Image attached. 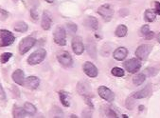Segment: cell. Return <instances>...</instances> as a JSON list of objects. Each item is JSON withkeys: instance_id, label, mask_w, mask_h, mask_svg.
Listing matches in <instances>:
<instances>
[{"instance_id": "6da1fadb", "label": "cell", "mask_w": 160, "mask_h": 118, "mask_svg": "<svg viewBox=\"0 0 160 118\" xmlns=\"http://www.w3.org/2000/svg\"><path fill=\"white\" fill-rule=\"evenodd\" d=\"M47 56V51L43 48L38 49L37 51H35L34 52L31 53L28 58V63L29 65H38L40 63H42L45 58Z\"/></svg>"}, {"instance_id": "7a4b0ae2", "label": "cell", "mask_w": 160, "mask_h": 118, "mask_svg": "<svg viewBox=\"0 0 160 118\" xmlns=\"http://www.w3.org/2000/svg\"><path fill=\"white\" fill-rule=\"evenodd\" d=\"M15 41L14 35L8 30H0V47L11 46Z\"/></svg>"}, {"instance_id": "3957f363", "label": "cell", "mask_w": 160, "mask_h": 118, "mask_svg": "<svg viewBox=\"0 0 160 118\" xmlns=\"http://www.w3.org/2000/svg\"><path fill=\"white\" fill-rule=\"evenodd\" d=\"M53 39L57 45L66 46V44H67V33H66L65 28L62 27V26L57 27L54 31V34H53Z\"/></svg>"}, {"instance_id": "277c9868", "label": "cell", "mask_w": 160, "mask_h": 118, "mask_svg": "<svg viewBox=\"0 0 160 118\" xmlns=\"http://www.w3.org/2000/svg\"><path fill=\"white\" fill-rule=\"evenodd\" d=\"M36 43V39L32 36H28L23 38L19 43V52L20 54L27 53L31 48H32Z\"/></svg>"}, {"instance_id": "5b68a950", "label": "cell", "mask_w": 160, "mask_h": 118, "mask_svg": "<svg viewBox=\"0 0 160 118\" xmlns=\"http://www.w3.org/2000/svg\"><path fill=\"white\" fill-rule=\"evenodd\" d=\"M124 68L126 69V71L130 73H136L138 72L140 68H141V62L140 60H138V58H132L127 60L124 64Z\"/></svg>"}, {"instance_id": "8992f818", "label": "cell", "mask_w": 160, "mask_h": 118, "mask_svg": "<svg viewBox=\"0 0 160 118\" xmlns=\"http://www.w3.org/2000/svg\"><path fill=\"white\" fill-rule=\"evenodd\" d=\"M98 13L106 21V22H109L111 21V19L113 18V15H114V9L111 5L109 4H105V5H102L101 6L99 9H98Z\"/></svg>"}, {"instance_id": "52a82bcc", "label": "cell", "mask_w": 160, "mask_h": 118, "mask_svg": "<svg viewBox=\"0 0 160 118\" xmlns=\"http://www.w3.org/2000/svg\"><path fill=\"white\" fill-rule=\"evenodd\" d=\"M152 45H149V44L140 45L136 51V55L139 60H146L152 51Z\"/></svg>"}, {"instance_id": "ba28073f", "label": "cell", "mask_w": 160, "mask_h": 118, "mask_svg": "<svg viewBox=\"0 0 160 118\" xmlns=\"http://www.w3.org/2000/svg\"><path fill=\"white\" fill-rule=\"evenodd\" d=\"M57 59L60 62V64L63 67H71L73 64V59L72 56L70 55V53L68 51H62L61 53H59L57 55Z\"/></svg>"}, {"instance_id": "9c48e42d", "label": "cell", "mask_w": 160, "mask_h": 118, "mask_svg": "<svg viewBox=\"0 0 160 118\" xmlns=\"http://www.w3.org/2000/svg\"><path fill=\"white\" fill-rule=\"evenodd\" d=\"M98 94L102 99L108 102H113L115 100V94L105 86H101L98 88Z\"/></svg>"}, {"instance_id": "30bf717a", "label": "cell", "mask_w": 160, "mask_h": 118, "mask_svg": "<svg viewBox=\"0 0 160 118\" xmlns=\"http://www.w3.org/2000/svg\"><path fill=\"white\" fill-rule=\"evenodd\" d=\"M71 46H72V50L74 53L77 55H81L84 51V45L81 36H75L72 39Z\"/></svg>"}, {"instance_id": "8fae6325", "label": "cell", "mask_w": 160, "mask_h": 118, "mask_svg": "<svg viewBox=\"0 0 160 118\" xmlns=\"http://www.w3.org/2000/svg\"><path fill=\"white\" fill-rule=\"evenodd\" d=\"M83 72L84 73L88 76V77H91V78H95V77H97L98 76V69L97 67H96L93 63L91 62H85L83 64Z\"/></svg>"}, {"instance_id": "7c38bea8", "label": "cell", "mask_w": 160, "mask_h": 118, "mask_svg": "<svg viewBox=\"0 0 160 118\" xmlns=\"http://www.w3.org/2000/svg\"><path fill=\"white\" fill-rule=\"evenodd\" d=\"M77 92L82 96H88L92 94L90 85L85 81H81L77 84Z\"/></svg>"}, {"instance_id": "4fadbf2b", "label": "cell", "mask_w": 160, "mask_h": 118, "mask_svg": "<svg viewBox=\"0 0 160 118\" xmlns=\"http://www.w3.org/2000/svg\"><path fill=\"white\" fill-rule=\"evenodd\" d=\"M40 85V79L36 76H28L25 79L24 87L28 88L29 90H36Z\"/></svg>"}, {"instance_id": "5bb4252c", "label": "cell", "mask_w": 160, "mask_h": 118, "mask_svg": "<svg viewBox=\"0 0 160 118\" xmlns=\"http://www.w3.org/2000/svg\"><path fill=\"white\" fill-rule=\"evenodd\" d=\"M152 92V85H147L145 88H143L142 90L137 92L136 94H133V98L135 99H142V98H146L148 96L151 95Z\"/></svg>"}, {"instance_id": "9a60e30c", "label": "cell", "mask_w": 160, "mask_h": 118, "mask_svg": "<svg viewBox=\"0 0 160 118\" xmlns=\"http://www.w3.org/2000/svg\"><path fill=\"white\" fill-rule=\"evenodd\" d=\"M52 24V17H51V13L48 11H44L43 13V16H42V22H41V26L42 28L45 30V31H48V30L50 29Z\"/></svg>"}, {"instance_id": "2e32d148", "label": "cell", "mask_w": 160, "mask_h": 118, "mask_svg": "<svg viewBox=\"0 0 160 118\" xmlns=\"http://www.w3.org/2000/svg\"><path fill=\"white\" fill-rule=\"evenodd\" d=\"M83 24L86 28H89L93 31H97L99 29V21L98 19L94 16H88L84 19Z\"/></svg>"}, {"instance_id": "e0dca14e", "label": "cell", "mask_w": 160, "mask_h": 118, "mask_svg": "<svg viewBox=\"0 0 160 118\" xmlns=\"http://www.w3.org/2000/svg\"><path fill=\"white\" fill-rule=\"evenodd\" d=\"M127 55H128V50H127L126 48H124V47H119V48H118V49L114 51V53H113L114 58L116 59V60H118V61H122V60H124V59L127 57Z\"/></svg>"}, {"instance_id": "ac0fdd59", "label": "cell", "mask_w": 160, "mask_h": 118, "mask_svg": "<svg viewBox=\"0 0 160 118\" xmlns=\"http://www.w3.org/2000/svg\"><path fill=\"white\" fill-rule=\"evenodd\" d=\"M12 80L17 84V85H20V86H23L24 85V82H25V74H24V72L20 69H17L13 72L12 73Z\"/></svg>"}, {"instance_id": "d6986e66", "label": "cell", "mask_w": 160, "mask_h": 118, "mask_svg": "<svg viewBox=\"0 0 160 118\" xmlns=\"http://www.w3.org/2000/svg\"><path fill=\"white\" fill-rule=\"evenodd\" d=\"M86 50H87V52L89 53V55L92 58H97V48H96V44L92 39L87 40Z\"/></svg>"}, {"instance_id": "ffe728a7", "label": "cell", "mask_w": 160, "mask_h": 118, "mask_svg": "<svg viewBox=\"0 0 160 118\" xmlns=\"http://www.w3.org/2000/svg\"><path fill=\"white\" fill-rule=\"evenodd\" d=\"M26 114H27V112H26L24 108H21L18 105H14L13 106V109H12V115H13V117H15V118L21 117V118H23V117L26 116Z\"/></svg>"}, {"instance_id": "44dd1931", "label": "cell", "mask_w": 160, "mask_h": 118, "mask_svg": "<svg viewBox=\"0 0 160 118\" xmlns=\"http://www.w3.org/2000/svg\"><path fill=\"white\" fill-rule=\"evenodd\" d=\"M59 96H60V100L62 102V104L65 107H69L70 106V97L68 95V94L67 92L61 91L59 93Z\"/></svg>"}, {"instance_id": "7402d4cb", "label": "cell", "mask_w": 160, "mask_h": 118, "mask_svg": "<svg viewBox=\"0 0 160 118\" xmlns=\"http://www.w3.org/2000/svg\"><path fill=\"white\" fill-rule=\"evenodd\" d=\"M127 32H128V28L121 24V25H118L117 30H116V35L118 37H124L127 35Z\"/></svg>"}, {"instance_id": "603a6c76", "label": "cell", "mask_w": 160, "mask_h": 118, "mask_svg": "<svg viewBox=\"0 0 160 118\" xmlns=\"http://www.w3.org/2000/svg\"><path fill=\"white\" fill-rule=\"evenodd\" d=\"M28 26L24 21H19L14 25V31L19 32V33H26L28 31Z\"/></svg>"}, {"instance_id": "cb8c5ba5", "label": "cell", "mask_w": 160, "mask_h": 118, "mask_svg": "<svg viewBox=\"0 0 160 118\" xmlns=\"http://www.w3.org/2000/svg\"><path fill=\"white\" fill-rule=\"evenodd\" d=\"M24 109H25L27 114H29V115H34L36 112V107L29 102H27L24 104Z\"/></svg>"}, {"instance_id": "d4e9b609", "label": "cell", "mask_w": 160, "mask_h": 118, "mask_svg": "<svg viewBox=\"0 0 160 118\" xmlns=\"http://www.w3.org/2000/svg\"><path fill=\"white\" fill-rule=\"evenodd\" d=\"M144 17L147 22H153L156 18V13H155V12H153L152 10H146L145 13H144Z\"/></svg>"}, {"instance_id": "484cf974", "label": "cell", "mask_w": 160, "mask_h": 118, "mask_svg": "<svg viewBox=\"0 0 160 118\" xmlns=\"http://www.w3.org/2000/svg\"><path fill=\"white\" fill-rule=\"evenodd\" d=\"M145 79H146V75L144 73H138V74H137V75L134 76L133 83L136 86H139V85H141L145 81Z\"/></svg>"}, {"instance_id": "4316f807", "label": "cell", "mask_w": 160, "mask_h": 118, "mask_svg": "<svg viewBox=\"0 0 160 118\" xmlns=\"http://www.w3.org/2000/svg\"><path fill=\"white\" fill-rule=\"evenodd\" d=\"M111 72H112V74H113L114 76H116V77H122V76H124V74H125L124 71H123L121 68H118V67L113 68L112 71H111Z\"/></svg>"}, {"instance_id": "83f0119b", "label": "cell", "mask_w": 160, "mask_h": 118, "mask_svg": "<svg viewBox=\"0 0 160 118\" xmlns=\"http://www.w3.org/2000/svg\"><path fill=\"white\" fill-rule=\"evenodd\" d=\"M12 53H11V52H4V53H2L1 56H0V62H1L2 64L7 63L10 60V59L12 58Z\"/></svg>"}, {"instance_id": "f1b7e54d", "label": "cell", "mask_w": 160, "mask_h": 118, "mask_svg": "<svg viewBox=\"0 0 160 118\" xmlns=\"http://www.w3.org/2000/svg\"><path fill=\"white\" fill-rule=\"evenodd\" d=\"M67 28H68V32H69L70 34H75V33L77 32V30H78L77 25L74 24V23H68V24L67 25Z\"/></svg>"}, {"instance_id": "f546056e", "label": "cell", "mask_w": 160, "mask_h": 118, "mask_svg": "<svg viewBox=\"0 0 160 118\" xmlns=\"http://www.w3.org/2000/svg\"><path fill=\"white\" fill-rule=\"evenodd\" d=\"M30 16L31 18H32L33 20H38V12H37V9L36 8H32L30 10Z\"/></svg>"}, {"instance_id": "4dcf8cb0", "label": "cell", "mask_w": 160, "mask_h": 118, "mask_svg": "<svg viewBox=\"0 0 160 118\" xmlns=\"http://www.w3.org/2000/svg\"><path fill=\"white\" fill-rule=\"evenodd\" d=\"M149 32H150V27H149V25H144V26L141 27V29H140V35H141L145 36Z\"/></svg>"}, {"instance_id": "1f68e13d", "label": "cell", "mask_w": 160, "mask_h": 118, "mask_svg": "<svg viewBox=\"0 0 160 118\" xmlns=\"http://www.w3.org/2000/svg\"><path fill=\"white\" fill-rule=\"evenodd\" d=\"M106 115H107L108 117H118V116L117 115V113H116L112 109H109V110H107Z\"/></svg>"}, {"instance_id": "d6a6232c", "label": "cell", "mask_w": 160, "mask_h": 118, "mask_svg": "<svg viewBox=\"0 0 160 118\" xmlns=\"http://www.w3.org/2000/svg\"><path fill=\"white\" fill-rule=\"evenodd\" d=\"M146 72H148L149 75H154V74L157 73V71L155 69H153V68H149V69L146 70Z\"/></svg>"}, {"instance_id": "836d02e7", "label": "cell", "mask_w": 160, "mask_h": 118, "mask_svg": "<svg viewBox=\"0 0 160 118\" xmlns=\"http://www.w3.org/2000/svg\"><path fill=\"white\" fill-rule=\"evenodd\" d=\"M0 97H1V99H3V100L6 99V94H5V92L3 90V87L1 84H0Z\"/></svg>"}, {"instance_id": "e575fe53", "label": "cell", "mask_w": 160, "mask_h": 118, "mask_svg": "<svg viewBox=\"0 0 160 118\" xmlns=\"http://www.w3.org/2000/svg\"><path fill=\"white\" fill-rule=\"evenodd\" d=\"M154 5H155V13L156 14H158V15H160V2H158V1H155V3H154Z\"/></svg>"}, {"instance_id": "d590c367", "label": "cell", "mask_w": 160, "mask_h": 118, "mask_svg": "<svg viewBox=\"0 0 160 118\" xmlns=\"http://www.w3.org/2000/svg\"><path fill=\"white\" fill-rule=\"evenodd\" d=\"M84 100H85V103L90 107V109H94V106H93V104H92V102L88 96H84Z\"/></svg>"}, {"instance_id": "8d00e7d4", "label": "cell", "mask_w": 160, "mask_h": 118, "mask_svg": "<svg viewBox=\"0 0 160 118\" xmlns=\"http://www.w3.org/2000/svg\"><path fill=\"white\" fill-rule=\"evenodd\" d=\"M153 36H154V33H153V32H149V33L145 35V38H146L147 40H151V39L153 38Z\"/></svg>"}, {"instance_id": "74e56055", "label": "cell", "mask_w": 160, "mask_h": 118, "mask_svg": "<svg viewBox=\"0 0 160 118\" xmlns=\"http://www.w3.org/2000/svg\"><path fill=\"white\" fill-rule=\"evenodd\" d=\"M157 41H158V42L160 43V33H159V34L157 35Z\"/></svg>"}, {"instance_id": "f35d334b", "label": "cell", "mask_w": 160, "mask_h": 118, "mask_svg": "<svg viewBox=\"0 0 160 118\" xmlns=\"http://www.w3.org/2000/svg\"><path fill=\"white\" fill-rule=\"evenodd\" d=\"M46 1H47L48 3H53L54 0H46Z\"/></svg>"}, {"instance_id": "ab89813d", "label": "cell", "mask_w": 160, "mask_h": 118, "mask_svg": "<svg viewBox=\"0 0 160 118\" xmlns=\"http://www.w3.org/2000/svg\"><path fill=\"white\" fill-rule=\"evenodd\" d=\"M143 110V106H140L139 107V110Z\"/></svg>"}]
</instances>
